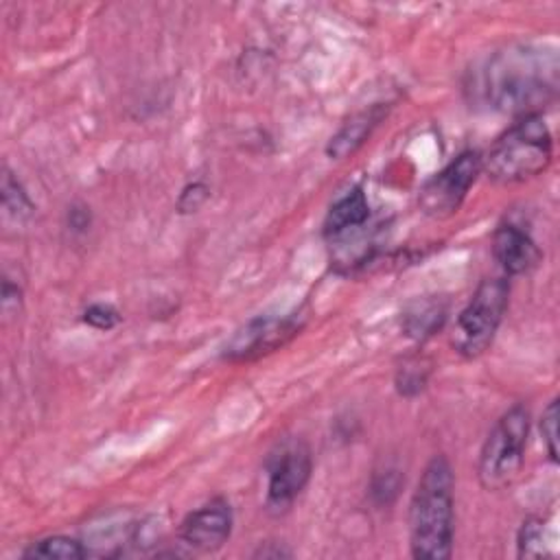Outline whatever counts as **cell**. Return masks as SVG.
I'll return each instance as SVG.
<instances>
[{
    "label": "cell",
    "instance_id": "6da1fadb",
    "mask_svg": "<svg viewBox=\"0 0 560 560\" xmlns=\"http://www.w3.org/2000/svg\"><path fill=\"white\" fill-rule=\"evenodd\" d=\"M560 66L553 48L512 44L486 63L481 90L488 103L505 114L532 116L556 98Z\"/></svg>",
    "mask_w": 560,
    "mask_h": 560
},
{
    "label": "cell",
    "instance_id": "7a4b0ae2",
    "mask_svg": "<svg viewBox=\"0 0 560 560\" xmlns=\"http://www.w3.org/2000/svg\"><path fill=\"white\" fill-rule=\"evenodd\" d=\"M409 547L420 560H446L453 551V468L444 455L424 466L409 505Z\"/></svg>",
    "mask_w": 560,
    "mask_h": 560
},
{
    "label": "cell",
    "instance_id": "3957f363",
    "mask_svg": "<svg viewBox=\"0 0 560 560\" xmlns=\"http://www.w3.org/2000/svg\"><path fill=\"white\" fill-rule=\"evenodd\" d=\"M553 158V140L542 114L518 118L488 151L483 166L499 184H518L547 171Z\"/></svg>",
    "mask_w": 560,
    "mask_h": 560
},
{
    "label": "cell",
    "instance_id": "277c9868",
    "mask_svg": "<svg viewBox=\"0 0 560 560\" xmlns=\"http://www.w3.org/2000/svg\"><path fill=\"white\" fill-rule=\"evenodd\" d=\"M529 435V409L512 405L488 433L477 464L479 483L486 490H503L518 477Z\"/></svg>",
    "mask_w": 560,
    "mask_h": 560
},
{
    "label": "cell",
    "instance_id": "5b68a950",
    "mask_svg": "<svg viewBox=\"0 0 560 560\" xmlns=\"http://www.w3.org/2000/svg\"><path fill=\"white\" fill-rule=\"evenodd\" d=\"M508 298L510 284L505 278H486L479 282L455 319L451 346L457 354L475 359L490 348L508 308Z\"/></svg>",
    "mask_w": 560,
    "mask_h": 560
},
{
    "label": "cell",
    "instance_id": "8992f818",
    "mask_svg": "<svg viewBox=\"0 0 560 560\" xmlns=\"http://www.w3.org/2000/svg\"><path fill=\"white\" fill-rule=\"evenodd\" d=\"M313 470L311 448L302 440H287L269 457L265 505L273 516L289 512L293 501L306 488Z\"/></svg>",
    "mask_w": 560,
    "mask_h": 560
},
{
    "label": "cell",
    "instance_id": "52a82bcc",
    "mask_svg": "<svg viewBox=\"0 0 560 560\" xmlns=\"http://www.w3.org/2000/svg\"><path fill=\"white\" fill-rule=\"evenodd\" d=\"M483 158L479 151H464L442 171H438L420 190L418 203L433 219L451 217L459 210L470 186L481 173Z\"/></svg>",
    "mask_w": 560,
    "mask_h": 560
},
{
    "label": "cell",
    "instance_id": "ba28073f",
    "mask_svg": "<svg viewBox=\"0 0 560 560\" xmlns=\"http://www.w3.org/2000/svg\"><path fill=\"white\" fill-rule=\"evenodd\" d=\"M302 328V317L291 315H258L241 326L223 346L225 361H252L269 354L293 339Z\"/></svg>",
    "mask_w": 560,
    "mask_h": 560
},
{
    "label": "cell",
    "instance_id": "9c48e42d",
    "mask_svg": "<svg viewBox=\"0 0 560 560\" xmlns=\"http://www.w3.org/2000/svg\"><path fill=\"white\" fill-rule=\"evenodd\" d=\"M232 505L223 497L206 501L192 510L179 525V540L192 551L210 553L221 549L232 534Z\"/></svg>",
    "mask_w": 560,
    "mask_h": 560
},
{
    "label": "cell",
    "instance_id": "30bf717a",
    "mask_svg": "<svg viewBox=\"0 0 560 560\" xmlns=\"http://www.w3.org/2000/svg\"><path fill=\"white\" fill-rule=\"evenodd\" d=\"M492 254L508 276L532 271L540 262L536 241L514 223H501L492 234Z\"/></svg>",
    "mask_w": 560,
    "mask_h": 560
},
{
    "label": "cell",
    "instance_id": "8fae6325",
    "mask_svg": "<svg viewBox=\"0 0 560 560\" xmlns=\"http://www.w3.org/2000/svg\"><path fill=\"white\" fill-rule=\"evenodd\" d=\"M385 114H387V107L383 103L370 105L368 109L352 114L339 127V131L330 138V142L326 147V155L332 160H343V158L352 155L370 138V133L385 118Z\"/></svg>",
    "mask_w": 560,
    "mask_h": 560
},
{
    "label": "cell",
    "instance_id": "7c38bea8",
    "mask_svg": "<svg viewBox=\"0 0 560 560\" xmlns=\"http://www.w3.org/2000/svg\"><path fill=\"white\" fill-rule=\"evenodd\" d=\"M370 217V203L365 192L357 186L341 195L328 210L324 221V234L328 238H341L348 232L361 230Z\"/></svg>",
    "mask_w": 560,
    "mask_h": 560
},
{
    "label": "cell",
    "instance_id": "4fadbf2b",
    "mask_svg": "<svg viewBox=\"0 0 560 560\" xmlns=\"http://www.w3.org/2000/svg\"><path fill=\"white\" fill-rule=\"evenodd\" d=\"M446 302L442 298H420L411 302L402 313V330L416 341H424L435 335L446 322Z\"/></svg>",
    "mask_w": 560,
    "mask_h": 560
},
{
    "label": "cell",
    "instance_id": "5bb4252c",
    "mask_svg": "<svg viewBox=\"0 0 560 560\" xmlns=\"http://www.w3.org/2000/svg\"><path fill=\"white\" fill-rule=\"evenodd\" d=\"M28 560L42 558V560H81L88 556V549L83 547L81 540L72 536H48L37 542H33L28 549L22 553Z\"/></svg>",
    "mask_w": 560,
    "mask_h": 560
},
{
    "label": "cell",
    "instance_id": "9a60e30c",
    "mask_svg": "<svg viewBox=\"0 0 560 560\" xmlns=\"http://www.w3.org/2000/svg\"><path fill=\"white\" fill-rule=\"evenodd\" d=\"M429 374H431V365L424 359H420V357L407 359L396 372V381H394L396 392L407 398L420 394L427 387Z\"/></svg>",
    "mask_w": 560,
    "mask_h": 560
},
{
    "label": "cell",
    "instance_id": "2e32d148",
    "mask_svg": "<svg viewBox=\"0 0 560 560\" xmlns=\"http://www.w3.org/2000/svg\"><path fill=\"white\" fill-rule=\"evenodd\" d=\"M518 558H540L547 556V532L542 518L523 521L516 538Z\"/></svg>",
    "mask_w": 560,
    "mask_h": 560
},
{
    "label": "cell",
    "instance_id": "e0dca14e",
    "mask_svg": "<svg viewBox=\"0 0 560 560\" xmlns=\"http://www.w3.org/2000/svg\"><path fill=\"white\" fill-rule=\"evenodd\" d=\"M2 208L7 214L15 217L18 221L33 214V203H31L28 195L24 192L22 184L13 177V173L9 168H4V173H2Z\"/></svg>",
    "mask_w": 560,
    "mask_h": 560
},
{
    "label": "cell",
    "instance_id": "ac0fdd59",
    "mask_svg": "<svg viewBox=\"0 0 560 560\" xmlns=\"http://www.w3.org/2000/svg\"><path fill=\"white\" fill-rule=\"evenodd\" d=\"M540 435L551 462H558V398H553L540 416Z\"/></svg>",
    "mask_w": 560,
    "mask_h": 560
},
{
    "label": "cell",
    "instance_id": "d6986e66",
    "mask_svg": "<svg viewBox=\"0 0 560 560\" xmlns=\"http://www.w3.org/2000/svg\"><path fill=\"white\" fill-rule=\"evenodd\" d=\"M398 488H400V472L394 470V468H387L383 472H376L374 479H372V497L376 503H389L394 501V497L398 494Z\"/></svg>",
    "mask_w": 560,
    "mask_h": 560
},
{
    "label": "cell",
    "instance_id": "ffe728a7",
    "mask_svg": "<svg viewBox=\"0 0 560 560\" xmlns=\"http://www.w3.org/2000/svg\"><path fill=\"white\" fill-rule=\"evenodd\" d=\"M83 322L96 330H112L120 322V315L112 304L94 302L83 311Z\"/></svg>",
    "mask_w": 560,
    "mask_h": 560
},
{
    "label": "cell",
    "instance_id": "44dd1931",
    "mask_svg": "<svg viewBox=\"0 0 560 560\" xmlns=\"http://www.w3.org/2000/svg\"><path fill=\"white\" fill-rule=\"evenodd\" d=\"M208 195H210V190H208V186H206L203 182H192V184L184 186V190L179 192L177 210H179L182 214L197 212V210L203 206V201L208 199Z\"/></svg>",
    "mask_w": 560,
    "mask_h": 560
},
{
    "label": "cell",
    "instance_id": "7402d4cb",
    "mask_svg": "<svg viewBox=\"0 0 560 560\" xmlns=\"http://www.w3.org/2000/svg\"><path fill=\"white\" fill-rule=\"evenodd\" d=\"M20 298H22L20 287H15V284H11L9 280H4V282H2V308L9 311L11 304L20 306Z\"/></svg>",
    "mask_w": 560,
    "mask_h": 560
},
{
    "label": "cell",
    "instance_id": "603a6c76",
    "mask_svg": "<svg viewBox=\"0 0 560 560\" xmlns=\"http://www.w3.org/2000/svg\"><path fill=\"white\" fill-rule=\"evenodd\" d=\"M88 223H90V214L85 212V208H81V210L72 208L70 210V228L72 230H85Z\"/></svg>",
    "mask_w": 560,
    "mask_h": 560
},
{
    "label": "cell",
    "instance_id": "cb8c5ba5",
    "mask_svg": "<svg viewBox=\"0 0 560 560\" xmlns=\"http://www.w3.org/2000/svg\"><path fill=\"white\" fill-rule=\"evenodd\" d=\"M256 556H260V558H280V556H289V551H282V549H262L260 547V551H256Z\"/></svg>",
    "mask_w": 560,
    "mask_h": 560
}]
</instances>
